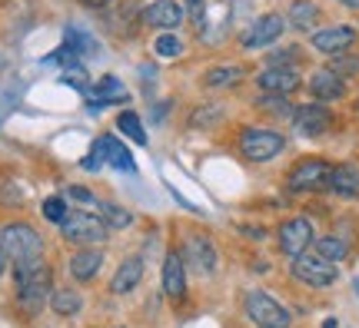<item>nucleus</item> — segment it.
I'll return each mask as SVG.
<instances>
[{"label": "nucleus", "mask_w": 359, "mask_h": 328, "mask_svg": "<svg viewBox=\"0 0 359 328\" xmlns=\"http://www.w3.org/2000/svg\"><path fill=\"white\" fill-rule=\"evenodd\" d=\"M140 278H143V259L130 255V259L120 262L116 276L110 278V292H114V295H127V292H133L140 285Z\"/></svg>", "instance_id": "obj_20"}, {"label": "nucleus", "mask_w": 359, "mask_h": 328, "mask_svg": "<svg viewBox=\"0 0 359 328\" xmlns=\"http://www.w3.org/2000/svg\"><path fill=\"white\" fill-rule=\"evenodd\" d=\"M243 66H233V64H226V66H213L210 73L203 76V87H210V90H223V87H233V83H240L243 80Z\"/></svg>", "instance_id": "obj_25"}, {"label": "nucleus", "mask_w": 359, "mask_h": 328, "mask_svg": "<svg viewBox=\"0 0 359 328\" xmlns=\"http://www.w3.org/2000/svg\"><path fill=\"white\" fill-rule=\"evenodd\" d=\"M339 3H346V7H353V10H359V0H339Z\"/></svg>", "instance_id": "obj_40"}, {"label": "nucleus", "mask_w": 359, "mask_h": 328, "mask_svg": "<svg viewBox=\"0 0 359 328\" xmlns=\"http://www.w3.org/2000/svg\"><path fill=\"white\" fill-rule=\"evenodd\" d=\"M163 292L173 302H183V295H187V262H183L180 249H170L163 259Z\"/></svg>", "instance_id": "obj_16"}, {"label": "nucleus", "mask_w": 359, "mask_h": 328, "mask_svg": "<svg viewBox=\"0 0 359 328\" xmlns=\"http://www.w3.org/2000/svg\"><path fill=\"white\" fill-rule=\"evenodd\" d=\"M183 3H187V13H190L193 27H196V30H203L206 27V3L203 0H183Z\"/></svg>", "instance_id": "obj_35"}, {"label": "nucleus", "mask_w": 359, "mask_h": 328, "mask_svg": "<svg viewBox=\"0 0 359 328\" xmlns=\"http://www.w3.org/2000/svg\"><path fill=\"white\" fill-rule=\"evenodd\" d=\"M356 43V30L353 27H323L313 34V50L320 53H330V57H339V53H346L349 47Z\"/></svg>", "instance_id": "obj_13"}, {"label": "nucleus", "mask_w": 359, "mask_h": 328, "mask_svg": "<svg viewBox=\"0 0 359 328\" xmlns=\"http://www.w3.org/2000/svg\"><path fill=\"white\" fill-rule=\"evenodd\" d=\"M67 199H74V206H77L80 213H93V215H97V206H100V199H97L87 186H70V190H67Z\"/></svg>", "instance_id": "obj_29"}, {"label": "nucleus", "mask_w": 359, "mask_h": 328, "mask_svg": "<svg viewBox=\"0 0 359 328\" xmlns=\"http://www.w3.org/2000/svg\"><path fill=\"white\" fill-rule=\"evenodd\" d=\"M299 83H303V76H299V70H293V66H266V70L257 76V87L263 90L266 97H290V93L299 90Z\"/></svg>", "instance_id": "obj_11"}, {"label": "nucleus", "mask_w": 359, "mask_h": 328, "mask_svg": "<svg viewBox=\"0 0 359 328\" xmlns=\"http://www.w3.org/2000/svg\"><path fill=\"white\" fill-rule=\"evenodd\" d=\"M50 308H53V315L70 318V315H77L80 308H83V299H80L74 289H57L50 295Z\"/></svg>", "instance_id": "obj_26"}, {"label": "nucleus", "mask_w": 359, "mask_h": 328, "mask_svg": "<svg viewBox=\"0 0 359 328\" xmlns=\"http://www.w3.org/2000/svg\"><path fill=\"white\" fill-rule=\"evenodd\" d=\"M296 64H299V50H296V47L280 50V53H273V57H269V66H293L296 70Z\"/></svg>", "instance_id": "obj_36"}, {"label": "nucleus", "mask_w": 359, "mask_h": 328, "mask_svg": "<svg viewBox=\"0 0 359 328\" xmlns=\"http://www.w3.org/2000/svg\"><path fill=\"white\" fill-rule=\"evenodd\" d=\"M283 30H286V17L283 13H263V17L253 20V27L243 34L240 43L246 50H263V47H273L283 37Z\"/></svg>", "instance_id": "obj_9"}, {"label": "nucleus", "mask_w": 359, "mask_h": 328, "mask_svg": "<svg viewBox=\"0 0 359 328\" xmlns=\"http://www.w3.org/2000/svg\"><path fill=\"white\" fill-rule=\"evenodd\" d=\"M40 213H43V219H47V222L60 226V222L67 219V199H64V196H47V199H43V206H40Z\"/></svg>", "instance_id": "obj_30"}, {"label": "nucleus", "mask_w": 359, "mask_h": 328, "mask_svg": "<svg viewBox=\"0 0 359 328\" xmlns=\"http://www.w3.org/2000/svg\"><path fill=\"white\" fill-rule=\"evenodd\" d=\"M219 116H223V110H219V106H200V110H193L190 123H193V127H213Z\"/></svg>", "instance_id": "obj_34"}, {"label": "nucleus", "mask_w": 359, "mask_h": 328, "mask_svg": "<svg viewBox=\"0 0 359 328\" xmlns=\"http://www.w3.org/2000/svg\"><path fill=\"white\" fill-rule=\"evenodd\" d=\"M330 70H333L336 76H359V57H349V53H339V57H333V64H330Z\"/></svg>", "instance_id": "obj_33"}, {"label": "nucleus", "mask_w": 359, "mask_h": 328, "mask_svg": "<svg viewBox=\"0 0 359 328\" xmlns=\"http://www.w3.org/2000/svg\"><path fill=\"white\" fill-rule=\"evenodd\" d=\"M276 242H280V252L286 259H299V255L306 252L309 245H313V222H309L306 215H296V219H286L276 232Z\"/></svg>", "instance_id": "obj_8"}, {"label": "nucleus", "mask_w": 359, "mask_h": 328, "mask_svg": "<svg viewBox=\"0 0 359 328\" xmlns=\"http://www.w3.org/2000/svg\"><path fill=\"white\" fill-rule=\"evenodd\" d=\"M0 245H4L7 259L13 262V269L43 262V239H40L37 229L27 226V222H7L0 229Z\"/></svg>", "instance_id": "obj_2"}, {"label": "nucleus", "mask_w": 359, "mask_h": 328, "mask_svg": "<svg viewBox=\"0 0 359 328\" xmlns=\"http://www.w3.org/2000/svg\"><path fill=\"white\" fill-rule=\"evenodd\" d=\"M13 282H17V305L24 308L27 315H37L43 305H50L53 272L47 262H34V265L13 269Z\"/></svg>", "instance_id": "obj_1"}, {"label": "nucleus", "mask_w": 359, "mask_h": 328, "mask_svg": "<svg viewBox=\"0 0 359 328\" xmlns=\"http://www.w3.org/2000/svg\"><path fill=\"white\" fill-rule=\"evenodd\" d=\"M64 47H70V50L77 53V57H93V53L100 50L97 47V40L90 37L87 30H80V27H67V34H64Z\"/></svg>", "instance_id": "obj_27"}, {"label": "nucleus", "mask_w": 359, "mask_h": 328, "mask_svg": "<svg viewBox=\"0 0 359 328\" xmlns=\"http://www.w3.org/2000/svg\"><path fill=\"white\" fill-rule=\"evenodd\" d=\"M83 3H87V7H107L110 0H83Z\"/></svg>", "instance_id": "obj_38"}, {"label": "nucleus", "mask_w": 359, "mask_h": 328, "mask_svg": "<svg viewBox=\"0 0 359 328\" xmlns=\"http://www.w3.org/2000/svg\"><path fill=\"white\" fill-rule=\"evenodd\" d=\"M309 93H313V103H333V100H343L346 97V80L336 76L330 66H323L316 73L309 76Z\"/></svg>", "instance_id": "obj_15"}, {"label": "nucleus", "mask_w": 359, "mask_h": 328, "mask_svg": "<svg viewBox=\"0 0 359 328\" xmlns=\"http://www.w3.org/2000/svg\"><path fill=\"white\" fill-rule=\"evenodd\" d=\"M180 255H183V262L190 265L196 276H210V272L217 269V245L206 239V236H200V232L187 236V242H183Z\"/></svg>", "instance_id": "obj_10"}, {"label": "nucleus", "mask_w": 359, "mask_h": 328, "mask_svg": "<svg viewBox=\"0 0 359 328\" xmlns=\"http://www.w3.org/2000/svg\"><path fill=\"white\" fill-rule=\"evenodd\" d=\"M116 129H120L127 139H133L137 146H147V133H143V123H140V116L137 113L123 110V113L116 116Z\"/></svg>", "instance_id": "obj_28"}, {"label": "nucleus", "mask_w": 359, "mask_h": 328, "mask_svg": "<svg viewBox=\"0 0 359 328\" xmlns=\"http://www.w3.org/2000/svg\"><path fill=\"white\" fill-rule=\"evenodd\" d=\"M183 20V10H180L177 0H154L150 7H143V24L150 27H163V30H173Z\"/></svg>", "instance_id": "obj_18"}, {"label": "nucleus", "mask_w": 359, "mask_h": 328, "mask_svg": "<svg viewBox=\"0 0 359 328\" xmlns=\"http://www.w3.org/2000/svg\"><path fill=\"white\" fill-rule=\"evenodd\" d=\"M330 127H333V113L323 103H306V106L293 110V129L299 136H320Z\"/></svg>", "instance_id": "obj_12"}, {"label": "nucleus", "mask_w": 359, "mask_h": 328, "mask_svg": "<svg viewBox=\"0 0 359 328\" xmlns=\"http://www.w3.org/2000/svg\"><path fill=\"white\" fill-rule=\"evenodd\" d=\"M4 269H7V252H4V245H0V276H4Z\"/></svg>", "instance_id": "obj_39"}, {"label": "nucleus", "mask_w": 359, "mask_h": 328, "mask_svg": "<svg viewBox=\"0 0 359 328\" xmlns=\"http://www.w3.org/2000/svg\"><path fill=\"white\" fill-rule=\"evenodd\" d=\"M330 173H333V163H326L320 156H306L290 169L286 186L290 192H323L330 186Z\"/></svg>", "instance_id": "obj_5"}, {"label": "nucleus", "mask_w": 359, "mask_h": 328, "mask_svg": "<svg viewBox=\"0 0 359 328\" xmlns=\"http://www.w3.org/2000/svg\"><path fill=\"white\" fill-rule=\"evenodd\" d=\"M243 308H246V318H250L257 328H290V325H293L290 308H286L280 299H273L269 292H263V289H250V292H246V295H243Z\"/></svg>", "instance_id": "obj_3"}, {"label": "nucleus", "mask_w": 359, "mask_h": 328, "mask_svg": "<svg viewBox=\"0 0 359 328\" xmlns=\"http://www.w3.org/2000/svg\"><path fill=\"white\" fill-rule=\"evenodd\" d=\"M326 192H333L339 199H359V169L353 163H339L333 166V173H330V186Z\"/></svg>", "instance_id": "obj_17"}, {"label": "nucleus", "mask_w": 359, "mask_h": 328, "mask_svg": "<svg viewBox=\"0 0 359 328\" xmlns=\"http://www.w3.org/2000/svg\"><path fill=\"white\" fill-rule=\"evenodd\" d=\"M283 150H286V139H283V133H276V129L250 127L240 133V152H243V159H250V163H269V159H276Z\"/></svg>", "instance_id": "obj_4"}, {"label": "nucleus", "mask_w": 359, "mask_h": 328, "mask_svg": "<svg viewBox=\"0 0 359 328\" xmlns=\"http://www.w3.org/2000/svg\"><path fill=\"white\" fill-rule=\"evenodd\" d=\"M87 97H90V110H97V106H110V103H127L130 100V93L123 90V83L116 80V76H103L97 87H90L87 90Z\"/></svg>", "instance_id": "obj_19"}, {"label": "nucleus", "mask_w": 359, "mask_h": 328, "mask_svg": "<svg viewBox=\"0 0 359 328\" xmlns=\"http://www.w3.org/2000/svg\"><path fill=\"white\" fill-rule=\"evenodd\" d=\"M107 222H103L100 215L93 213H67V219L60 222V236H64L67 242H77V245H100L103 239H107Z\"/></svg>", "instance_id": "obj_7"}, {"label": "nucleus", "mask_w": 359, "mask_h": 328, "mask_svg": "<svg viewBox=\"0 0 359 328\" xmlns=\"http://www.w3.org/2000/svg\"><path fill=\"white\" fill-rule=\"evenodd\" d=\"M290 272H293L296 282H303L309 289H333L336 282H339V265L326 262L316 252H303L299 259H293Z\"/></svg>", "instance_id": "obj_6"}, {"label": "nucleus", "mask_w": 359, "mask_h": 328, "mask_svg": "<svg viewBox=\"0 0 359 328\" xmlns=\"http://www.w3.org/2000/svg\"><path fill=\"white\" fill-rule=\"evenodd\" d=\"M103 265V252L100 249H80V252H74V259H70V278H77V282H93V276L100 272Z\"/></svg>", "instance_id": "obj_21"}, {"label": "nucleus", "mask_w": 359, "mask_h": 328, "mask_svg": "<svg viewBox=\"0 0 359 328\" xmlns=\"http://www.w3.org/2000/svg\"><path fill=\"white\" fill-rule=\"evenodd\" d=\"M353 289H356V295H359V276H356V278H353Z\"/></svg>", "instance_id": "obj_41"}, {"label": "nucleus", "mask_w": 359, "mask_h": 328, "mask_svg": "<svg viewBox=\"0 0 359 328\" xmlns=\"http://www.w3.org/2000/svg\"><path fill=\"white\" fill-rule=\"evenodd\" d=\"M40 64H43V66H67V70H74V66H80V57L70 50V47H60V50L47 53Z\"/></svg>", "instance_id": "obj_31"}, {"label": "nucleus", "mask_w": 359, "mask_h": 328, "mask_svg": "<svg viewBox=\"0 0 359 328\" xmlns=\"http://www.w3.org/2000/svg\"><path fill=\"white\" fill-rule=\"evenodd\" d=\"M154 50L160 53V57L173 60V57H180V53H183V40H180L177 34H163V37L154 40Z\"/></svg>", "instance_id": "obj_32"}, {"label": "nucleus", "mask_w": 359, "mask_h": 328, "mask_svg": "<svg viewBox=\"0 0 359 328\" xmlns=\"http://www.w3.org/2000/svg\"><path fill=\"white\" fill-rule=\"evenodd\" d=\"M100 166H107V163H103V156L97 150H93L87 159H83V169H100Z\"/></svg>", "instance_id": "obj_37"}, {"label": "nucleus", "mask_w": 359, "mask_h": 328, "mask_svg": "<svg viewBox=\"0 0 359 328\" xmlns=\"http://www.w3.org/2000/svg\"><path fill=\"white\" fill-rule=\"evenodd\" d=\"M313 252L320 255V259H326V262L339 265L349 255V242L343 236H323V239L313 242Z\"/></svg>", "instance_id": "obj_23"}, {"label": "nucleus", "mask_w": 359, "mask_h": 328, "mask_svg": "<svg viewBox=\"0 0 359 328\" xmlns=\"http://www.w3.org/2000/svg\"><path fill=\"white\" fill-rule=\"evenodd\" d=\"M97 215L107 222V229H130V226H133V213H130V209H123V206H116V202L100 199Z\"/></svg>", "instance_id": "obj_24"}, {"label": "nucleus", "mask_w": 359, "mask_h": 328, "mask_svg": "<svg viewBox=\"0 0 359 328\" xmlns=\"http://www.w3.org/2000/svg\"><path fill=\"white\" fill-rule=\"evenodd\" d=\"M93 150L103 156V163H110L116 173H127V176H137V163H133V156L130 150L114 136V133H103L97 143H93Z\"/></svg>", "instance_id": "obj_14"}, {"label": "nucleus", "mask_w": 359, "mask_h": 328, "mask_svg": "<svg viewBox=\"0 0 359 328\" xmlns=\"http://www.w3.org/2000/svg\"><path fill=\"white\" fill-rule=\"evenodd\" d=\"M316 20H320V7L313 0H293V7L286 10V24L299 34H309L316 27Z\"/></svg>", "instance_id": "obj_22"}]
</instances>
